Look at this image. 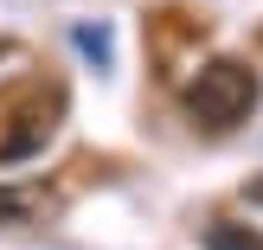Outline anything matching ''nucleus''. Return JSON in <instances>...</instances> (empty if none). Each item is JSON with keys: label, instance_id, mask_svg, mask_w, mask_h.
I'll use <instances>...</instances> for the list:
<instances>
[{"label": "nucleus", "instance_id": "nucleus-2", "mask_svg": "<svg viewBox=\"0 0 263 250\" xmlns=\"http://www.w3.org/2000/svg\"><path fill=\"white\" fill-rule=\"evenodd\" d=\"M257 97H263V84H257V71L244 58H212L186 84V116L199 128H212V135H225V128H238L257 109Z\"/></svg>", "mask_w": 263, "mask_h": 250}, {"label": "nucleus", "instance_id": "nucleus-3", "mask_svg": "<svg viewBox=\"0 0 263 250\" xmlns=\"http://www.w3.org/2000/svg\"><path fill=\"white\" fill-rule=\"evenodd\" d=\"M45 212H51V193L45 186H7V180H0V231L32 225V218H45Z\"/></svg>", "mask_w": 263, "mask_h": 250}, {"label": "nucleus", "instance_id": "nucleus-5", "mask_svg": "<svg viewBox=\"0 0 263 250\" xmlns=\"http://www.w3.org/2000/svg\"><path fill=\"white\" fill-rule=\"evenodd\" d=\"M244 199H251V205H263V174L251 180V186H244Z\"/></svg>", "mask_w": 263, "mask_h": 250}, {"label": "nucleus", "instance_id": "nucleus-1", "mask_svg": "<svg viewBox=\"0 0 263 250\" xmlns=\"http://www.w3.org/2000/svg\"><path fill=\"white\" fill-rule=\"evenodd\" d=\"M64 116V84H45V77H20V84L0 90V167L7 161H32L51 141Z\"/></svg>", "mask_w": 263, "mask_h": 250}, {"label": "nucleus", "instance_id": "nucleus-6", "mask_svg": "<svg viewBox=\"0 0 263 250\" xmlns=\"http://www.w3.org/2000/svg\"><path fill=\"white\" fill-rule=\"evenodd\" d=\"M0 51H7V39H0Z\"/></svg>", "mask_w": 263, "mask_h": 250}, {"label": "nucleus", "instance_id": "nucleus-4", "mask_svg": "<svg viewBox=\"0 0 263 250\" xmlns=\"http://www.w3.org/2000/svg\"><path fill=\"white\" fill-rule=\"evenodd\" d=\"M205 250H263V231H251V225H205Z\"/></svg>", "mask_w": 263, "mask_h": 250}]
</instances>
